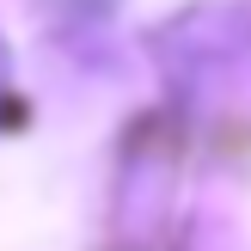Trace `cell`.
I'll use <instances>...</instances> for the list:
<instances>
[{"instance_id": "cell-1", "label": "cell", "mask_w": 251, "mask_h": 251, "mask_svg": "<svg viewBox=\"0 0 251 251\" xmlns=\"http://www.w3.org/2000/svg\"><path fill=\"white\" fill-rule=\"evenodd\" d=\"M0 98H6V49H0Z\"/></svg>"}]
</instances>
